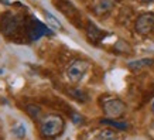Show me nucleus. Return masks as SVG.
I'll return each mask as SVG.
<instances>
[{
    "label": "nucleus",
    "mask_w": 154,
    "mask_h": 140,
    "mask_svg": "<svg viewBox=\"0 0 154 140\" xmlns=\"http://www.w3.org/2000/svg\"><path fill=\"white\" fill-rule=\"evenodd\" d=\"M64 129H65L64 117L60 116V115H55V113L45 115L40 120V125H38V130H40L41 137L47 140L55 139V137L61 136Z\"/></svg>",
    "instance_id": "f257e3e1"
},
{
    "label": "nucleus",
    "mask_w": 154,
    "mask_h": 140,
    "mask_svg": "<svg viewBox=\"0 0 154 140\" xmlns=\"http://www.w3.org/2000/svg\"><path fill=\"white\" fill-rule=\"evenodd\" d=\"M100 106H102L103 112L106 116H109L110 119H117V117H122L126 112V105L122 99L116 98V96H105L102 98V102H100Z\"/></svg>",
    "instance_id": "f03ea898"
},
{
    "label": "nucleus",
    "mask_w": 154,
    "mask_h": 140,
    "mask_svg": "<svg viewBox=\"0 0 154 140\" xmlns=\"http://www.w3.org/2000/svg\"><path fill=\"white\" fill-rule=\"evenodd\" d=\"M89 70V62L85 60H75L72 61L68 68H66L65 74L66 78L71 81V82H79V81L84 79V76L86 75Z\"/></svg>",
    "instance_id": "7ed1b4c3"
},
{
    "label": "nucleus",
    "mask_w": 154,
    "mask_h": 140,
    "mask_svg": "<svg viewBox=\"0 0 154 140\" xmlns=\"http://www.w3.org/2000/svg\"><path fill=\"white\" fill-rule=\"evenodd\" d=\"M154 28V13H143L134 21V30L141 36L150 34Z\"/></svg>",
    "instance_id": "20e7f679"
},
{
    "label": "nucleus",
    "mask_w": 154,
    "mask_h": 140,
    "mask_svg": "<svg viewBox=\"0 0 154 140\" xmlns=\"http://www.w3.org/2000/svg\"><path fill=\"white\" fill-rule=\"evenodd\" d=\"M19 20L16 16H13L11 13H5L0 17V31L5 36H13L14 33H17L19 30Z\"/></svg>",
    "instance_id": "39448f33"
},
{
    "label": "nucleus",
    "mask_w": 154,
    "mask_h": 140,
    "mask_svg": "<svg viewBox=\"0 0 154 140\" xmlns=\"http://www.w3.org/2000/svg\"><path fill=\"white\" fill-rule=\"evenodd\" d=\"M48 33H51V31L47 28V26H44L42 23H40L37 19L35 20L33 19L27 26V34L31 41H35V40H38L41 36L48 34Z\"/></svg>",
    "instance_id": "423d86ee"
},
{
    "label": "nucleus",
    "mask_w": 154,
    "mask_h": 140,
    "mask_svg": "<svg viewBox=\"0 0 154 140\" xmlns=\"http://www.w3.org/2000/svg\"><path fill=\"white\" fill-rule=\"evenodd\" d=\"M86 36H88V38L92 42H99L105 38L106 31L100 30V28H99L98 26H95L92 21H88V24H86Z\"/></svg>",
    "instance_id": "0eeeda50"
},
{
    "label": "nucleus",
    "mask_w": 154,
    "mask_h": 140,
    "mask_svg": "<svg viewBox=\"0 0 154 140\" xmlns=\"http://www.w3.org/2000/svg\"><path fill=\"white\" fill-rule=\"evenodd\" d=\"M116 6V0H98L94 6V13L96 16H105L109 11H112Z\"/></svg>",
    "instance_id": "6e6552de"
},
{
    "label": "nucleus",
    "mask_w": 154,
    "mask_h": 140,
    "mask_svg": "<svg viewBox=\"0 0 154 140\" xmlns=\"http://www.w3.org/2000/svg\"><path fill=\"white\" fill-rule=\"evenodd\" d=\"M154 64V58H140V60H136V61H130L127 67L129 70L131 71H139L143 70L146 67H151Z\"/></svg>",
    "instance_id": "1a4fd4ad"
},
{
    "label": "nucleus",
    "mask_w": 154,
    "mask_h": 140,
    "mask_svg": "<svg viewBox=\"0 0 154 140\" xmlns=\"http://www.w3.org/2000/svg\"><path fill=\"white\" fill-rule=\"evenodd\" d=\"M92 140H117V133L112 129H102L92 137Z\"/></svg>",
    "instance_id": "9d476101"
},
{
    "label": "nucleus",
    "mask_w": 154,
    "mask_h": 140,
    "mask_svg": "<svg viewBox=\"0 0 154 140\" xmlns=\"http://www.w3.org/2000/svg\"><path fill=\"white\" fill-rule=\"evenodd\" d=\"M68 93H69L74 99L79 101V102H86V101L89 99V95L85 92L84 89H81V88H72V89L68 91Z\"/></svg>",
    "instance_id": "9b49d317"
},
{
    "label": "nucleus",
    "mask_w": 154,
    "mask_h": 140,
    "mask_svg": "<svg viewBox=\"0 0 154 140\" xmlns=\"http://www.w3.org/2000/svg\"><path fill=\"white\" fill-rule=\"evenodd\" d=\"M100 123L102 125H106V126H112V127H116V129H120V130H125L129 127L126 122H116L113 119H100Z\"/></svg>",
    "instance_id": "f8f14e48"
},
{
    "label": "nucleus",
    "mask_w": 154,
    "mask_h": 140,
    "mask_svg": "<svg viewBox=\"0 0 154 140\" xmlns=\"http://www.w3.org/2000/svg\"><path fill=\"white\" fill-rule=\"evenodd\" d=\"M26 110H27V113L30 115V117L31 119H34V120H37L38 117H40V115H41V107L37 106V105H27L26 106Z\"/></svg>",
    "instance_id": "ddd939ff"
},
{
    "label": "nucleus",
    "mask_w": 154,
    "mask_h": 140,
    "mask_svg": "<svg viewBox=\"0 0 154 140\" xmlns=\"http://www.w3.org/2000/svg\"><path fill=\"white\" fill-rule=\"evenodd\" d=\"M44 16H45V20H47V23L50 24V26H52L54 28H58V30H62V24H61L51 13L45 11V13H44Z\"/></svg>",
    "instance_id": "4468645a"
},
{
    "label": "nucleus",
    "mask_w": 154,
    "mask_h": 140,
    "mask_svg": "<svg viewBox=\"0 0 154 140\" xmlns=\"http://www.w3.org/2000/svg\"><path fill=\"white\" fill-rule=\"evenodd\" d=\"M13 133L17 139H24V136H26V127H24L23 123H17L13 127Z\"/></svg>",
    "instance_id": "2eb2a0df"
},
{
    "label": "nucleus",
    "mask_w": 154,
    "mask_h": 140,
    "mask_svg": "<svg viewBox=\"0 0 154 140\" xmlns=\"http://www.w3.org/2000/svg\"><path fill=\"white\" fill-rule=\"evenodd\" d=\"M71 117H72V122H74L75 125H79L81 122H82V116H79L78 113H75V112H72Z\"/></svg>",
    "instance_id": "dca6fc26"
},
{
    "label": "nucleus",
    "mask_w": 154,
    "mask_h": 140,
    "mask_svg": "<svg viewBox=\"0 0 154 140\" xmlns=\"http://www.w3.org/2000/svg\"><path fill=\"white\" fill-rule=\"evenodd\" d=\"M151 109H153V112H154V101H153V103H151Z\"/></svg>",
    "instance_id": "f3484780"
},
{
    "label": "nucleus",
    "mask_w": 154,
    "mask_h": 140,
    "mask_svg": "<svg viewBox=\"0 0 154 140\" xmlns=\"http://www.w3.org/2000/svg\"><path fill=\"white\" fill-rule=\"evenodd\" d=\"M3 2H5V3H6V5H9V2H7V0H3Z\"/></svg>",
    "instance_id": "a211bd4d"
},
{
    "label": "nucleus",
    "mask_w": 154,
    "mask_h": 140,
    "mask_svg": "<svg viewBox=\"0 0 154 140\" xmlns=\"http://www.w3.org/2000/svg\"><path fill=\"white\" fill-rule=\"evenodd\" d=\"M2 72H3V71H2V70H0V74H2Z\"/></svg>",
    "instance_id": "6ab92c4d"
}]
</instances>
